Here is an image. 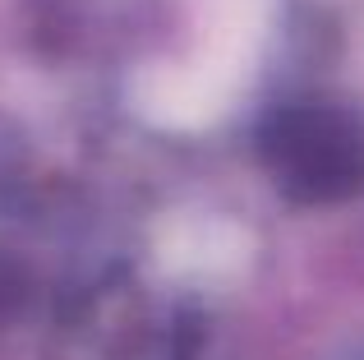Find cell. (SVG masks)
Segmentation results:
<instances>
[{
	"label": "cell",
	"instance_id": "cell-1",
	"mask_svg": "<svg viewBox=\"0 0 364 360\" xmlns=\"http://www.w3.org/2000/svg\"><path fill=\"white\" fill-rule=\"evenodd\" d=\"M267 162L300 198H341L364 180V129L346 111L291 107L267 129Z\"/></svg>",
	"mask_w": 364,
	"mask_h": 360
}]
</instances>
